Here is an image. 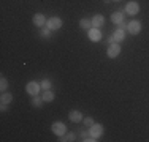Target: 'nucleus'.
Here are the masks:
<instances>
[{
    "instance_id": "17",
    "label": "nucleus",
    "mask_w": 149,
    "mask_h": 142,
    "mask_svg": "<svg viewBox=\"0 0 149 142\" xmlns=\"http://www.w3.org/2000/svg\"><path fill=\"white\" fill-rule=\"evenodd\" d=\"M74 139H76V134L74 133H65L62 137H60L62 142H70V141H74Z\"/></svg>"
},
{
    "instance_id": "23",
    "label": "nucleus",
    "mask_w": 149,
    "mask_h": 142,
    "mask_svg": "<svg viewBox=\"0 0 149 142\" xmlns=\"http://www.w3.org/2000/svg\"><path fill=\"white\" fill-rule=\"evenodd\" d=\"M0 109H2V111H6V104H5V103H2V106H0Z\"/></svg>"
},
{
    "instance_id": "9",
    "label": "nucleus",
    "mask_w": 149,
    "mask_h": 142,
    "mask_svg": "<svg viewBox=\"0 0 149 142\" xmlns=\"http://www.w3.org/2000/svg\"><path fill=\"white\" fill-rule=\"evenodd\" d=\"M32 21H33V26L35 27H43V26H46V17L43 16V14H35Z\"/></svg>"
},
{
    "instance_id": "5",
    "label": "nucleus",
    "mask_w": 149,
    "mask_h": 142,
    "mask_svg": "<svg viewBox=\"0 0 149 142\" xmlns=\"http://www.w3.org/2000/svg\"><path fill=\"white\" fill-rule=\"evenodd\" d=\"M62 27V19L60 17H51L48 21V28L49 30H59Z\"/></svg>"
},
{
    "instance_id": "15",
    "label": "nucleus",
    "mask_w": 149,
    "mask_h": 142,
    "mask_svg": "<svg viewBox=\"0 0 149 142\" xmlns=\"http://www.w3.org/2000/svg\"><path fill=\"white\" fill-rule=\"evenodd\" d=\"M79 27L84 28V30H91V28H92V21H89V19H81L79 21Z\"/></svg>"
},
{
    "instance_id": "6",
    "label": "nucleus",
    "mask_w": 149,
    "mask_h": 142,
    "mask_svg": "<svg viewBox=\"0 0 149 142\" xmlns=\"http://www.w3.org/2000/svg\"><path fill=\"white\" fill-rule=\"evenodd\" d=\"M127 30H129L132 35L140 33V32H141V22H140V21H132V22L127 26Z\"/></svg>"
},
{
    "instance_id": "2",
    "label": "nucleus",
    "mask_w": 149,
    "mask_h": 142,
    "mask_svg": "<svg viewBox=\"0 0 149 142\" xmlns=\"http://www.w3.org/2000/svg\"><path fill=\"white\" fill-rule=\"evenodd\" d=\"M40 88H41V84H38V82H35V81H32V82H29L26 85V92L29 95H32V97H35V95H38V92H40Z\"/></svg>"
},
{
    "instance_id": "19",
    "label": "nucleus",
    "mask_w": 149,
    "mask_h": 142,
    "mask_svg": "<svg viewBox=\"0 0 149 142\" xmlns=\"http://www.w3.org/2000/svg\"><path fill=\"white\" fill-rule=\"evenodd\" d=\"M83 122H84V126H87V128H91L92 125H94V119H91V117H86Z\"/></svg>"
},
{
    "instance_id": "3",
    "label": "nucleus",
    "mask_w": 149,
    "mask_h": 142,
    "mask_svg": "<svg viewBox=\"0 0 149 142\" xmlns=\"http://www.w3.org/2000/svg\"><path fill=\"white\" fill-rule=\"evenodd\" d=\"M120 54V46L119 43H113V44H109L108 51H106V55L109 57V59H114V57H118Z\"/></svg>"
},
{
    "instance_id": "10",
    "label": "nucleus",
    "mask_w": 149,
    "mask_h": 142,
    "mask_svg": "<svg viewBox=\"0 0 149 142\" xmlns=\"http://www.w3.org/2000/svg\"><path fill=\"white\" fill-rule=\"evenodd\" d=\"M103 24H105V17L102 16V14H97V16H94V17H92V26H94L95 28L102 27Z\"/></svg>"
},
{
    "instance_id": "22",
    "label": "nucleus",
    "mask_w": 149,
    "mask_h": 142,
    "mask_svg": "<svg viewBox=\"0 0 149 142\" xmlns=\"http://www.w3.org/2000/svg\"><path fill=\"white\" fill-rule=\"evenodd\" d=\"M49 33H51L49 28H43V30H41V35H43V37H49Z\"/></svg>"
},
{
    "instance_id": "12",
    "label": "nucleus",
    "mask_w": 149,
    "mask_h": 142,
    "mask_svg": "<svg viewBox=\"0 0 149 142\" xmlns=\"http://www.w3.org/2000/svg\"><path fill=\"white\" fill-rule=\"evenodd\" d=\"M113 37H114L116 43H120V41L125 40V32H124L122 28H118V30L114 32V35H113Z\"/></svg>"
},
{
    "instance_id": "7",
    "label": "nucleus",
    "mask_w": 149,
    "mask_h": 142,
    "mask_svg": "<svg viewBox=\"0 0 149 142\" xmlns=\"http://www.w3.org/2000/svg\"><path fill=\"white\" fill-rule=\"evenodd\" d=\"M89 131H91L92 136L97 137V139H98V137H100L102 134H103V126H102L100 123H98V125H97V123H94V125H92V126L89 128Z\"/></svg>"
},
{
    "instance_id": "21",
    "label": "nucleus",
    "mask_w": 149,
    "mask_h": 142,
    "mask_svg": "<svg viewBox=\"0 0 149 142\" xmlns=\"http://www.w3.org/2000/svg\"><path fill=\"white\" fill-rule=\"evenodd\" d=\"M0 87H2V92H5L6 87H8V81L5 77H2V81H0Z\"/></svg>"
},
{
    "instance_id": "4",
    "label": "nucleus",
    "mask_w": 149,
    "mask_h": 142,
    "mask_svg": "<svg viewBox=\"0 0 149 142\" xmlns=\"http://www.w3.org/2000/svg\"><path fill=\"white\" fill-rule=\"evenodd\" d=\"M125 13L130 14V16H133V14L140 13V5H138L136 2H129L125 5Z\"/></svg>"
},
{
    "instance_id": "13",
    "label": "nucleus",
    "mask_w": 149,
    "mask_h": 142,
    "mask_svg": "<svg viewBox=\"0 0 149 142\" xmlns=\"http://www.w3.org/2000/svg\"><path fill=\"white\" fill-rule=\"evenodd\" d=\"M111 21L118 26V24H120V22H124V13H120V11H118V13H114L111 16Z\"/></svg>"
},
{
    "instance_id": "11",
    "label": "nucleus",
    "mask_w": 149,
    "mask_h": 142,
    "mask_svg": "<svg viewBox=\"0 0 149 142\" xmlns=\"http://www.w3.org/2000/svg\"><path fill=\"white\" fill-rule=\"evenodd\" d=\"M68 117H70V120H72L73 123H79L81 120H83V114H81L79 111H72L68 114Z\"/></svg>"
},
{
    "instance_id": "18",
    "label": "nucleus",
    "mask_w": 149,
    "mask_h": 142,
    "mask_svg": "<svg viewBox=\"0 0 149 142\" xmlns=\"http://www.w3.org/2000/svg\"><path fill=\"white\" fill-rule=\"evenodd\" d=\"M32 104H33V106H37V108H40V106L43 104V98H38L37 95H35L33 99H32Z\"/></svg>"
},
{
    "instance_id": "24",
    "label": "nucleus",
    "mask_w": 149,
    "mask_h": 142,
    "mask_svg": "<svg viewBox=\"0 0 149 142\" xmlns=\"http://www.w3.org/2000/svg\"><path fill=\"white\" fill-rule=\"evenodd\" d=\"M114 2H120V0H114Z\"/></svg>"
},
{
    "instance_id": "14",
    "label": "nucleus",
    "mask_w": 149,
    "mask_h": 142,
    "mask_svg": "<svg viewBox=\"0 0 149 142\" xmlns=\"http://www.w3.org/2000/svg\"><path fill=\"white\" fill-rule=\"evenodd\" d=\"M41 98H43L45 103H51V101H54V93H52L51 90H45V93Z\"/></svg>"
},
{
    "instance_id": "16",
    "label": "nucleus",
    "mask_w": 149,
    "mask_h": 142,
    "mask_svg": "<svg viewBox=\"0 0 149 142\" xmlns=\"http://www.w3.org/2000/svg\"><path fill=\"white\" fill-rule=\"evenodd\" d=\"M0 101L5 103V104H10V103L13 101V95H11V93H6V92H3V93H2V98H0Z\"/></svg>"
},
{
    "instance_id": "1",
    "label": "nucleus",
    "mask_w": 149,
    "mask_h": 142,
    "mask_svg": "<svg viewBox=\"0 0 149 142\" xmlns=\"http://www.w3.org/2000/svg\"><path fill=\"white\" fill-rule=\"evenodd\" d=\"M51 130H52V133H54L56 136H59V137H62L63 134L67 133V126L63 125L62 122H54L52 126H51Z\"/></svg>"
},
{
    "instance_id": "20",
    "label": "nucleus",
    "mask_w": 149,
    "mask_h": 142,
    "mask_svg": "<svg viewBox=\"0 0 149 142\" xmlns=\"http://www.w3.org/2000/svg\"><path fill=\"white\" fill-rule=\"evenodd\" d=\"M41 88H45V90H49V88H51V81L45 79L43 82H41Z\"/></svg>"
},
{
    "instance_id": "8",
    "label": "nucleus",
    "mask_w": 149,
    "mask_h": 142,
    "mask_svg": "<svg viewBox=\"0 0 149 142\" xmlns=\"http://www.w3.org/2000/svg\"><path fill=\"white\" fill-rule=\"evenodd\" d=\"M89 38H91V41H94V43H97V41H100L102 40V32L98 30V28H91L89 30Z\"/></svg>"
}]
</instances>
